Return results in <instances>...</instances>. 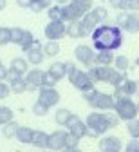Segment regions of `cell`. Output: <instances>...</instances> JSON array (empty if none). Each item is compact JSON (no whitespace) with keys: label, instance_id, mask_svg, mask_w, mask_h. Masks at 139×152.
<instances>
[{"label":"cell","instance_id":"17","mask_svg":"<svg viewBox=\"0 0 139 152\" xmlns=\"http://www.w3.org/2000/svg\"><path fill=\"white\" fill-rule=\"evenodd\" d=\"M135 94V82L134 80H125L123 83H119L114 87V98H130Z\"/></svg>","mask_w":139,"mask_h":152},{"label":"cell","instance_id":"31","mask_svg":"<svg viewBox=\"0 0 139 152\" xmlns=\"http://www.w3.org/2000/svg\"><path fill=\"white\" fill-rule=\"evenodd\" d=\"M13 116H15V112L9 107H0V129H2L6 123L13 121Z\"/></svg>","mask_w":139,"mask_h":152},{"label":"cell","instance_id":"27","mask_svg":"<svg viewBox=\"0 0 139 152\" xmlns=\"http://www.w3.org/2000/svg\"><path fill=\"white\" fill-rule=\"evenodd\" d=\"M34 42H36L34 34H33L31 31H27V29H25V31H24V36H22V42H20V45H18V47L25 53V51H29V47H31Z\"/></svg>","mask_w":139,"mask_h":152},{"label":"cell","instance_id":"1","mask_svg":"<svg viewBox=\"0 0 139 152\" xmlns=\"http://www.w3.org/2000/svg\"><path fill=\"white\" fill-rule=\"evenodd\" d=\"M90 36L98 51H116L123 45V29L119 26H98Z\"/></svg>","mask_w":139,"mask_h":152},{"label":"cell","instance_id":"10","mask_svg":"<svg viewBox=\"0 0 139 152\" xmlns=\"http://www.w3.org/2000/svg\"><path fill=\"white\" fill-rule=\"evenodd\" d=\"M60 92L54 89V87H40L38 89V102L44 103L45 107H56L60 103Z\"/></svg>","mask_w":139,"mask_h":152},{"label":"cell","instance_id":"38","mask_svg":"<svg viewBox=\"0 0 139 152\" xmlns=\"http://www.w3.org/2000/svg\"><path fill=\"white\" fill-rule=\"evenodd\" d=\"M47 112H49V107H45L44 103H40V102L36 100V103L33 105V114H34V116H40V118H42V116H45Z\"/></svg>","mask_w":139,"mask_h":152},{"label":"cell","instance_id":"52","mask_svg":"<svg viewBox=\"0 0 139 152\" xmlns=\"http://www.w3.org/2000/svg\"><path fill=\"white\" fill-rule=\"evenodd\" d=\"M0 65H2V60H0Z\"/></svg>","mask_w":139,"mask_h":152},{"label":"cell","instance_id":"28","mask_svg":"<svg viewBox=\"0 0 139 152\" xmlns=\"http://www.w3.org/2000/svg\"><path fill=\"white\" fill-rule=\"evenodd\" d=\"M44 53H45V56H58L60 54V44H58V40H47L44 44Z\"/></svg>","mask_w":139,"mask_h":152},{"label":"cell","instance_id":"53","mask_svg":"<svg viewBox=\"0 0 139 152\" xmlns=\"http://www.w3.org/2000/svg\"><path fill=\"white\" fill-rule=\"evenodd\" d=\"M110 2H114V0H110Z\"/></svg>","mask_w":139,"mask_h":152},{"label":"cell","instance_id":"25","mask_svg":"<svg viewBox=\"0 0 139 152\" xmlns=\"http://www.w3.org/2000/svg\"><path fill=\"white\" fill-rule=\"evenodd\" d=\"M47 71H51L58 80H62V78H65L67 76V69H65V62H54V64H51V67L47 69Z\"/></svg>","mask_w":139,"mask_h":152},{"label":"cell","instance_id":"40","mask_svg":"<svg viewBox=\"0 0 139 152\" xmlns=\"http://www.w3.org/2000/svg\"><path fill=\"white\" fill-rule=\"evenodd\" d=\"M9 94H11V87H9V83L0 82V100H6Z\"/></svg>","mask_w":139,"mask_h":152},{"label":"cell","instance_id":"32","mask_svg":"<svg viewBox=\"0 0 139 152\" xmlns=\"http://www.w3.org/2000/svg\"><path fill=\"white\" fill-rule=\"evenodd\" d=\"M114 67H116L117 71L127 72V71H128V67H130V60L127 58V56L119 54V56H116V60H114Z\"/></svg>","mask_w":139,"mask_h":152},{"label":"cell","instance_id":"11","mask_svg":"<svg viewBox=\"0 0 139 152\" xmlns=\"http://www.w3.org/2000/svg\"><path fill=\"white\" fill-rule=\"evenodd\" d=\"M74 56H76V60L82 64V65H85V67H92L94 65V58H96V53H94V49L90 47V45H76V49H74Z\"/></svg>","mask_w":139,"mask_h":152},{"label":"cell","instance_id":"46","mask_svg":"<svg viewBox=\"0 0 139 152\" xmlns=\"http://www.w3.org/2000/svg\"><path fill=\"white\" fill-rule=\"evenodd\" d=\"M54 2H56V4H60V6H65V4H69V2H71V0H54Z\"/></svg>","mask_w":139,"mask_h":152},{"label":"cell","instance_id":"48","mask_svg":"<svg viewBox=\"0 0 139 152\" xmlns=\"http://www.w3.org/2000/svg\"><path fill=\"white\" fill-rule=\"evenodd\" d=\"M135 96H137V98H139V80H137V82H135Z\"/></svg>","mask_w":139,"mask_h":152},{"label":"cell","instance_id":"43","mask_svg":"<svg viewBox=\"0 0 139 152\" xmlns=\"http://www.w3.org/2000/svg\"><path fill=\"white\" fill-rule=\"evenodd\" d=\"M34 0H16V6L18 7H25V9H31Z\"/></svg>","mask_w":139,"mask_h":152},{"label":"cell","instance_id":"41","mask_svg":"<svg viewBox=\"0 0 139 152\" xmlns=\"http://www.w3.org/2000/svg\"><path fill=\"white\" fill-rule=\"evenodd\" d=\"M78 143H79V140L69 132V134H67V140H65V148H74V147H78Z\"/></svg>","mask_w":139,"mask_h":152},{"label":"cell","instance_id":"3","mask_svg":"<svg viewBox=\"0 0 139 152\" xmlns=\"http://www.w3.org/2000/svg\"><path fill=\"white\" fill-rule=\"evenodd\" d=\"M83 98L94 110H114V105H116L114 94H107V92H101L98 89L85 91Z\"/></svg>","mask_w":139,"mask_h":152},{"label":"cell","instance_id":"4","mask_svg":"<svg viewBox=\"0 0 139 152\" xmlns=\"http://www.w3.org/2000/svg\"><path fill=\"white\" fill-rule=\"evenodd\" d=\"M92 6H94L92 0H71L69 4L63 6V20L67 24L82 20V18L92 9Z\"/></svg>","mask_w":139,"mask_h":152},{"label":"cell","instance_id":"15","mask_svg":"<svg viewBox=\"0 0 139 152\" xmlns=\"http://www.w3.org/2000/svg\"><path fill=\"white\" fill-rule=\"evenodd\" d=\"M99 152H121L123 143L117 136H103L98 143Z\"/></svg>","mask_w":139,"mask_h":152},{"label":"cell","instance_id":"19","mask_svg":"<svg viewBox=\"0 0 139 152\" xmlns=\"http://www.w3.org/2000/svg\"><path fill=\"white\" fill-rule=\"evenodd\" d=\"M114 60H116L114 51H98L94 58V65H112Z\"/></svg>","mask_w":139,"mask_h":152},{"label":"cell","instance_id":"13","mask_svg":"<svg viewBox=\"0 0 139 152\" xmlns=\"http://www.w3.org/2000/svg\"><path fill=\"white\" fill-rule=\"evenodd\" d=\"M67 134L69 130H54L49 134V141H47V148L52 150V152H60L65 148V140H67Z\"/></svg>","mask_w":139,"mask_h":152},{"label":"cell","instance_id":"47","mask_svg":"<svg viewBox=\"0 0 139 152\" xmlns=\"http://www.w3.org/2000/svg\"><path fill=\"white\" fill-rule=\"evenodd\" d=\"M6 6H7V0H0V11H2Z\"/></svg>","mask_w":139,"mask_h":152},{"label":"cell","instance_id":"30","mask_svg":"<svg viewBox=\"0 0 139 152\" xmlns=\"http://www.w3.org/2000/svg\"><path fill=\"white\" fill-rule=\"evenodd\" d=\"M9 87H11V92H15V94L27 92V83H25V78H18V80L11 82V83H9Z\"/></svg>","mask_w":139,"mask_h":152},{"label":"cell","instance_id":"29","mask_svg":"<svg viewBox=\"0 0 139 152\" xmlns=\"http://www.w3.org/2000/svg\"><path fill=\"white\" fill-rule=\"evenodd\" d=\"M47 15H49V20H62V22H65L63 20V6H51L49 9H47Z\"/></svg>","mask_w":139,"mask_h":152},{"label":"cell","instance_id":"34","mask_svg":"<svg viewBox=\"0 0 139 152\" xmlns=\"http://www.w3.org/2000/svg\"><path fill=\"white\" fill-rule=\"evenodd\" d=\"M52 4V0H34L33 6H31V11L33 13H40L42 9H49Z\"/></svg>","mask_w":139,"mask_h":152},{"label":"cell","instance_id":"35","mask_svg":"<svg viewBox=\"0 0 139 152\" xmlns=\"http://www.w3.org/2000/svg\"><path fill=\"white\" fill-rule=\"evenodd\" d=\"M11 44V27H0V47Z\"/></svg>","mask_w":139,"mask_h":152},{"label":"cell","instance_id":"42","mask_svg":"<svg viewBox=\"0 0 139 152\" xmlns=\"http://www.w3.org/2000/svg\"><path fill=\"white\" fill-rule=\"evenodd\" d=\"M18 78H22V74H20V72H16V71H13V69L9 67V72H7V78H6V82H7V83H11V82H15V80H18Z\"/></svg>","mask_w":139,"mask_h":152},{"label":"cell","instance_id":"50","mask_svg":"<svg viewBox=\"0 0 139 152\" xmlns=\"http://www.w3.org/2000/svg\"><path fill=\"white\" fill-rule=\"evenodd\" d=\"M137 110H139V100H137Z\"/></svg>","mask_w":139,"mask_h":152},{"label":"cell","instance_id":"26","mask_svg":"<svg viewBox=\"0 0 139 152\" xmlns=\"http://www.w3.org/2000/svg\"><path fill=\"white\" fill-rule=\"evenodd\" d=\"M18 123L13 120V121H9V123H6L4 127H2V136L4 138H7V140H11V138H16V130H18Z\"/></svg>","mask_w":139,"mask_h":152},{"label":"cell","instance_id":"18","mask_svg":"<svg viewBox=\"0 0 139 152\" xmlns=\"http://www.w3.org/2000/svg\"><path fill=\"white\" fill-rule=\"evenodd\" d=\"M110 6L117 11H139V0H114Z\"/></svg>","mask_w":139,"mask_h":152},{"label":"cell","instance_id":"8","mask_svg":"<svg viewBox=\"0 0 139 152\" xmlns=\"http://www.w3.org/2000/svg\"><path fill=\"white\" fill-rule=\"evenodd\" d=\"M67 78H69V82L72 83V87H76L78 91H82V92L94 89V82L90 80L89 72H85V71H82V69H78V67H74L72 71L67 72Z\"/></svg>","mask_w":139,"mask_h":152},{"label":"cell","instance_id":"45","mask_svg":"<svg viewBox=\"0 0 139 152\" xmlns=\"http://www.w3.org/2000/svg\"><path fill=\"white\" fill-rule=\"evenodd\" d=\"M60 152H82L78 147H74V148H63V150H60Z\"/></svg>","mask_w":139,"mask_h":152},{"label":"cell","instance_id":"24","mask_svg":"<svg viewBox=\"0 0 139 152\" xmlns=\"http://www.w3.org/2000/svg\"><path fill=\"white\" fill-rule=\"evenodd\" d=\"M47 141H49V134H45L44 130H34V138H33V145L38 148H47Z\"/></svg>","mask_w":139,"mask_h":152},{"label":"cell","instance_id":"22","mask_svg":"<svg viewBox=\"0 0 139 152\" xmlns=\"http://www.w3.org/2000/svg\"><path fill=\"white\" fill-rule=\"evenodd\" d=\"M67 36H71V38H83L85 36L82 20H76V22H69L67 24Z\"/></svg>","mask_w":139,"mask_h":152},{"label":"cell","instance_id":"14","mask_svg":"<svg viewBox=\"0 0 139 152\" xmlns=\"http://www.w3.org/2000/svg\"><path fill=\"white\" fill-rule=\"evenodd\" d=\"M25 58H27V62L31 64V65H40L44 60H45V53H44V45L40 44V40H36L31 47H29V51H25Z\"/></svg>","mask_w":139,"mask_h":152},{"label":"cell","instance_id":"39","mask_svg":"<svg viewBox=\"0 0 139 152\" xmlns=\"http://www.w3.org/2000/svg\"><path fill=\"white\" fill-rule=\"evenodd\" d=\"M125 152H139V140L132 138V140L127 143V147H125Z\"/></svg>","mask_w":139,"mask_h":152},{"label":"cell","instance_id":"16","mask_svg":"<svg viewBox=\"0 0 139 152\" xmlns=\"http://www.w3.org/2000/svg\"><path fill=\"white\" fill-rule=\"evenodd\" d=\"M67 129H69V132L72 136H76L78 140H82V138H85L87 136V132H89V127H87V123L85 121H82L76 114L71 118V121L67 123Z\"/></svg>","mask_w":139,"mask_h":152},{"label":"cell","instance_id":"6","mask_svg":"<svg viewBox=\"0 0 139 152\" xmlns=\"http://www.w3.org/2000/svg\"><path fill=\"white\" fill-rule=\"evenodd\" d=\"M114 110L119 116V120L123 121H130L134 118H137V103H134L130 98H116V105H114Z\"/></svg>","mask_w":139,"mask_h":152},{"label":"cell","instance_id":"5","mask_svg":"<svg viewBox=\"0 0 139 152\" xmlns=\"http://www.w3.org/2000/svg\"><path fill=\"white\" fill-rule=\"evenodd\" d=\"M107 18H108V11H107L103 6H98V7L90 9V11L82 18V26H83L85 36H90V34L94 33V29L101 24V22H105Z\"/></svg>","mask_w":139,"mask_h":152},{"label":"cell","instance_id":"12","mask_svg":"<svg viewBox=\"0 0 139 152\" xmlns=\"http://www.w3.org/2000/svg\"><path fill=\"white\" fill-rule=\"evenodd\" d=\"M25 83H27V91L34 92L40 87H44V71L40 69H29L25 72Z\"/></svg>","mask_w":139,"mask_h":152},{"label":"cell","instance_id":"9","mask_svg":"<svg viewBox=\"0 0 139 152\" xmlns=\"http://www.w3.org/2000/svg\"><path fill=\"white\" fill-rule=\"evenodd\" d=\"M44 34L47 40H62L67 34V22L62 20H49V24L44 29Z\"/></svg>","mask_w":139,"mask_h":152},{"label":"cell","instance_id":"44","mask_svg":"<svg viewBox=\"0 0 139 152\" xmlns=\"http://www.w3.org/2000/svg\"><path fill=\"white\" fill-rule=\"evenodd\" d=\"M7 72H9V67H6V65H0V82H6V78H7Z\"/></svg>","mask_w":139,"mask_h":152},{"label":"cell","instance_id":"2","mask_svg":"<svg viewBox=\"0 0 139 152\" xmlns=\"http://www.w3.org/2000/svg\"><path fill=\"white\" fill-rule=\"evenodd\" d=\"M85 123L89 127L87 136L89 138H99V136H103L108 129L117 127L119 116L117 114H110V112L108 114L107 112H90L85 120Z\"/></svg>","mask_w":139,"mask_h":152},{"label":"cell","instance_id":"51","mask_svg":"<svg viewBox=\"0 0 139 152\" xmlns=\"http://www.w3.org/2000/svg\"><path fill=\"white\" fill-rule=\"evenodd\" d=\"M45 152H52V150H45Z\"/></svg>","mask_w":139,"mask_h":152},{"label":"cell","instance_id":"37","mask_svg":"<svg viewBox=\"0 0 139 152\" xmlns=\"http://www.w3.org/2000/svg\"><path fill=\"white\" fill-rule=\"evenodd\" d=\"M56 82H60L51 71H44V87H54Z\"/></svg>","mask_w":139,"mask_h":152},{"label":"cell","instance_id":"7","mask_svg":"<svg viewBox=\"0 0 139 152\" xmlns=\"http://www.w3.org/2000/svg\"><path fill=\"white\" fill-rule=\"evenodd\" d=\"M116 26H119L123 31L130 34L139 33V13L137 11H119L116 18Z\"/></svg>","mask_w":139,"mask_h":152},{"label":"cell","instance_id":"20","mask_svg":"<svg viewBox=\"0 0 139 152\" xmlns=\"http://www.w3.org/2000/svg\"><path fill=\"white\" fill-rule=\"evenodd\" d=\"M33 138H34V130L31 127H22V125L18 127V130H16V140L20 143L29 145V143H33Z\"/></svg>","mask_w":139,"mask_h":152},{"label":"cell","instance_id":"21","mask_svg":"<svg viewBox=\"0 0 139 152\" xmlns=\"http://www.w3.org/2000/svg\"><path fill=\"white\" fill-rule=\"evenodd\" d=\"M74 116V114L69 110V109H65V107H62V109H58L56 112H54V121L60 125V127H67V123L71 121V118Z\"/></svg>","mask_w":139,"mask_h":152},{"label":"cell","instance_id":"23","mask_svg":"<svg viewBox=\"0 0 139 152\" xmlns=\"http://www.w3.org/2000/svg\"><path fill=\"white\" fill-rule=\"evenodd\" d=\"M9 67L24 76V74L29 71V62H27V58H20V56H18V58H13V60H11Z\"/></svg>","mask_w":139,"mask_h":152},{"label":"cell","instance_id":"36","mask_svg":"<svg viewBox=\"0 0 139 152\" xmlns=\"http://www.w3.org/2000/svg\"><path fill=\"white\" fill-rule=\"evenodd\" d=\"M24 31L22 27H11V44H16L20 45V42H22V36H24Z\"/></svg>","mask_w":139,"mask_h":152},{"label":"cell","instance_id":"33","mask_svg":"<svg viewBox=\"0 0 139 152\" xmlns=\"http://www.w3.org/2000/svg\"><path fill=\"white\" fill-rule=\"evenodd\" d=\"M127 132L130 134V138L139 140V120H137V118H134V120L127 121Z\"/></svg>","mask_w":139,"mask_h":152},{"label":"cell","instance_id":"49","mask_svg":"<svg viewBox=\"0 0 139 152\" xmlns=\"http://www.w3.org/2000/svg\"><path fill=\"white\" fill-rule=\"evenodd\" d=\"M135 65H139V56H137V58H135Z\"/></svg>","mask_w":139,"mask_h":152}]
</instances>
